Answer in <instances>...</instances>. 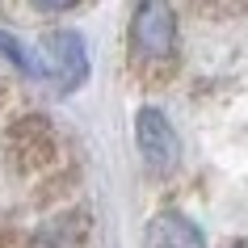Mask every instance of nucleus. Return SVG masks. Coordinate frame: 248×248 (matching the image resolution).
I'll return each instance as SVG.
<instances>
[{
  "label": "nucleus",
  "mask_w": 248,
  "mask_h": 248,
  "mask_svg": "<svg viewBox=\"0 0 248 248\" xmlns=\"http://www.w3.org/2000/svg\"><path fill=\"white\" fill-rule=\"evenodd\" d=\"M34 9H42V13H67V9H76L80 0H30Z\"/></svg>",
  "instance_id": "nucleus-8"
},
{
  "label": "nucleus",
  "mask_w": 248,
  "mask_h": 248,
  "mask_svg": "<svg viewBox=\"0 0 248 248\" xmlns=\"http://www.w3.org/2000/svg\"><path fill=\"white\" fill-rule=\"evenodd\" d=\"M177 55V9L172 0H139L131 13V59L143 72L169 67Z\"/></svg>",
  "instance_id": "nucleus-1"
},
{
  "label": "nucleus",
  "mask_w": 248,
  "mask_h": 248,
  "mask_svg": "<svg viewBox=\"0 0 248 248\" xmlns=\"http://www.w3.org/2000/svg\"><path fill=\"white\" fill-rule=\"evenodd\" d=\"M84 244H89V215L84 210L55 215L26 240V248H84Z\"/></svg>",
  "instance_id": "nucleus-6"
},
{
  "label": "nucleus",
  "mask_w": 248,
  "mask_h": 248,
  "mask_svg": "<svg viewBox=\"0 0 248 248\" xmlns=\"http://www.w3.org/2000/svg\"><path fill=\"white\" fill-rule=\"evenodd\" d=\"M143 248H206V235L181 210H160L143 232Z\"/></svg>",
  "instance_id": "nucleus-5"
},
{
  "label": "nucleus",
  "mask_w": 248,
  "mask_h": 248,
  "mask_svg": "<svg viewBox=\"0 0 248 248\" xmlns=\"http://www.w3.org/2000/svg\"><path fill=\"white\" fill-rule=\"evenodd\" d=\"M135 143H139V156L152 172H172L177 169V160H181V139L172 131V122L164 118V109L156 105H143L139 114H135Z\"/></svg>",
  "instance_id": "nucleus-3"
},
{
  "label": "nucleus",
  "mask_w": 248,
  "mask_h": 248,
  "mask_svg": "<svg viewBox=\"0 0 248 248\" xmlns=\"http://www.w3.org/2000/svg\"><path fill=\"white\" fill-rule=\"evenodd\" d=\"M0 248H26V240L13 235V232H0Z\"/></svg>",
  "instance_id": "nucleus-9"
},
{
  "label": "nucleus",
  "mask_w": 248,
  "mask_h": 248,
  "mask_svg": "<svg viewBox=\"0 0 248 248\" xmlns=\"http://www.w3.org/2000/svg\"><path fill=\"white\" fill-rule=\"evenodd\" d=\"M42 76H51L63 93L80 89L89 80V51L76 30H55L42 38Z\"/></svg>",
  "instance_id": "nucleus-4"
},
{
  "label": "nucleus",
  "mask_w": 248,
  "mask_h": 248,
  "mask_svg": "<svg viewBox=\"0 0 248 248\" xmlns=\"http://www.w3.org/2000/svg\"><path fill=\"white\" fill-rule=\"evenodd\" d=\"M4 156H9V164L21 177L46 172L59 160V135H55V126L42 114H26L4 131Z\"/></svg>",
  "instance_id": "nucleus-2"
},
{
  "label": "nucleus",
  "mask_w": 248,
  "mask_h": 248,
  "mask_svg": "<svg viewBox=\"0 0 248 248\" xmlns=\"http://www.w3.org/2000/svg\"><path fill=\"white\" fill-rule=\"evenodd\" d=\"M0 51H4V59H9V63H17V67H21V72H30V76H42L38 59H34V55H30L26 46H21V42L13 38V34H4V30H0Z\"/></svg>",
  "instance_id": "nucleus-7"
}]
</instances>
